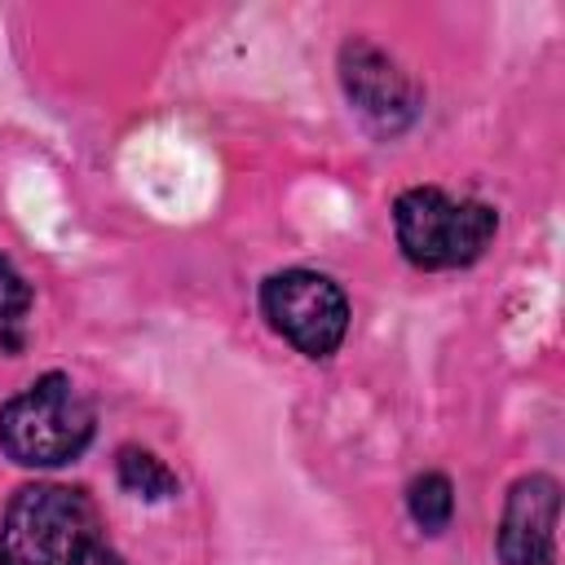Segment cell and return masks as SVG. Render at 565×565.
<instances>
[{
  "instance_id": "obj_1",
  "label": "cell",
  "mask_w": 565,
  "mask_h": 565,
  "mask_svg": "<svg viewBox=\"0 0 565 565\" xmlns=\"http://www.w3.org/2000/svg\"><path fill=\"white\" fill-rule=\"evenodd\" d=\"M0 565H124V556L84 490L31 481L0 512Z\"/></svg>"
},
{
  "instance_id": "obj_2",
  "label": "cell",
  "mask_w": 565,
  "mask_h": 565,
  "mask_svg": "<svg viewBox=\"0 0 565 565\" xmlns=\"http://www.w3.org/2000/svg\"><path fill=\"white\" fill-rule=\"evenodd\" d=\"M97 437V406L66 371H44L0 406V450L18 468H66Z\"/></svg>"
},
{
  "instance_id": "obj_3",
  "label": "cell",
  "mask_w": 565,
  "mask_h": 565,
  "mask_svg": "<svg viewBox=\"0 0 565 565\" xmlns=\"http://www.w3.org/2000/svg\"><path fill=\"white\" fill-rule=\"evenodd\" d=\"M499 234V207L441 185H411L393 199V238L411 269L446 274L486 256Z\"/></svg>"
},
{
  "instance_id": "obj_4",
  "label": "cell",
  "mask_w": 565,
  "mask_h": 565,
  "mask_svg": "<svg viewBox=\"0 0 565 565\" xmlns=\"http://www.w3.org/2000/svg\"><path fill=\"white\" fill-rule=\"evenodd\" d=\"M256 305L269 331L309 362L335 358L353 322L344 287L331 274L309 269V265H287V269L265 274L256 287Z\"/></svg>"
},
{
  "instance_id": "obj_5",
  "label": "cell",
  "mask_w": 565,
  "mask_h": 565,
  "mask_svg": "<svg viewBox=\"0 0 565 565\" xmlns=\"http://www.w3.org/2000/svg\"><path fill=\"white\" fill-rule=\"evenodd\" d=\"M335 75H340L344 102L380 137H402L424 110V88L411 79V71L366 35H349L340 44Z\"/></svg>"
},
{
  "instance_id": "obj_6",
  "label": "cell",
  "mask_w": 565,
  "mask_h": 565,
  "mask_svg": "<svg viewBox=\"0 0 565 565\" xmlns=\"http://www.w3.org/2000/svg\"><path fill=\"white\" fill-rule=\"evenodd\" d=\"M561 525V481L552 472H521L499 512L494 552L499 565H556Z\"/></svg>"
},
{
  "instance_id": "obj_7",
  "label": "cell",
  "mask_w": 565,
  "mask_h": 565,
  "mask_svg": "<svg viewBox=\"0 0 565 565\" xmlns=\"http://www.w3.org/2000/svg\"><path fill=\"white\" fill-rule=\"evenodd\" d=\"M115 481L124 494H132L141 503H168L181 494V477L150 446H137V441H124L115 450Z\"/></svg>"
},
{
  "instance_id": "obj_8",
  "label": "cell",
  "mask_w": 565,
  "mask_h": 565,
  "mask_svg": "<svg viewBox=\"0 0 565 565\" xmlns=\"http://www.w3.org/2000/svg\"><path fill=\"white\" fill-rule=\"evenodd\" d=\"M406 516L419 534H446L455 521V481L441 468H424L406 481Z\"/></svg>"
},
{
  "instance_id": "obj_9",
  "label": "cell",
  "mask_w": 565,
  "mask_h": 565,
  "mask_svg": "<svg viewBox=\"0 0 565 565\" xmlns=\"http://www.w3.org/2000/svg\"><path fill=\"white\" fill-rule=\"evenodd\" d=\"M31 282L22 278V269L0 252V344L4 353H18L22 349V322L31 313Z\"/></svg>"
}]
</instances>
